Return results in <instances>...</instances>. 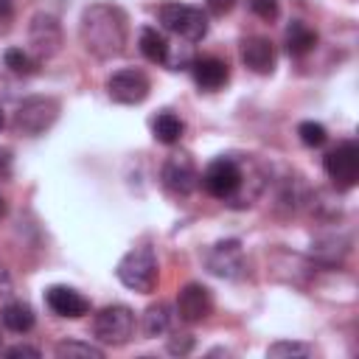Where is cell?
I'll list each match as a JSON object with an SVG mask.
<instances>
[{"mask_svg": "<svg viewBox=\"0 0 359 359\" xmlns=\"http://www.w3.org/2000/svg\"><path fill=\"white\" fill-rule=\"evenodd\" d=\"M79 39L84 50L101 62L118 59L129 39L126 11L115 3H93L81 11L79 22Z\"/></svg>", "mask_w": 359, "mask_h": 359, "instance_id": "cell-1", "label": "cell"}, {"mask_svg": "<svg viewBox=\"0 0 359 359\" xmlns=\"http://www.w3.org/2000/svg\"><path fill=\"white\" fill-rule=\"evenodd\" d=\"M56 118H59V101L53 95H31L17 107L11 126L17 135L39 137L56 123Z\"/></svg>", "mask_w": 359, "mask_h": 359, "instance_id": "cell-2", "label": "cell"}, {"mask_svg": "<svg viewBox=\"0 0 359 359\" xmlns=\"http://www.w3.org/2000/svg\"><path fill=\"white\" fill-rule=\"evenodd\" d=\"M115 275L126 289L146 294L157 283V255L151 252V247H135L118 261Z\"/></svg>", "mask_w": 359, "mask_h": 359, "instance_id": "cell-3", "label": "cell"}, {"mask_svg": "<svg viewBox=\"0 0 359 359\" xmlns=\"http://www.w3.org/2000/svg\"><path fill=\"white\" fill-rule=\"evenodd\" d=\"M157 17L165 31L182 36L185 42H199L208 34V17L202 8H194L185 3H165V6H160Z\"/></svg>", "mask_w": 359, "mask_h": 359, "instance_id": "cell-4", "label": "cell"}, {"mask_svg": "<svg viewBox=\"0 0 359 359\" xmlns=\"http://www.w3.org/2000/svg\"><path fill=\"white\" fill-rule=\"evenodd\" d=\"M132 331H135V314L129 306H121V303L104 306L93 317V334L104 345H123L129 342Z\"/></svg>", "mask_w": 359, "mask_h": 359, "instance_id": "cell-5", "label": "cell"}, {"mask_svg": "<svg viewBox=\"0 0 359 359\" xmlns=\"http://www.w3.org/2000/svg\"><path fill=\"white\" fill-rule=\"evenodd\" d=\"M241 180H244V168H241L238 160H233V157H216V160L205 168V174H202L205 191H208L210 196H216V199H224V202H230V199L238 194Z\"/></svg>", "mask_w": 359, "mask_h": 359, "instance_id": "cell-6", "label": "cell"}, {"mask_svg": "<svg viewBox=\"0 0 359 359\" xmlns=\"http://www.w3.org/2000/svg\"><path fill=\"white\" fill-rule=\"evenodd\" d=\"M323 168L328 174V180L339 188V191H348L356 185L359 180V149L353 140H342L337 143V149H331L323 160Z\"/></svg>", "mask_w": 359, "mask_h": 359, "instance_id": "cell-7", "label": "cell"}, {"mask_svg": "<svg viewBox=\"0 0 359 359\" xmlns=\"http://www.w3.org/2000/svg\"><path fill=\"white\" fill-rule=\"evenodd\" d=\"M160 180H163V188H165L171 196H188V194H194V188L199 185V171H196V163L191 160V154L174 151V154H168V160L163 163Z\"/></svg>", "mask_w": 359, "mask_h": 359, "instance_id": "cell-8", "label": "cell"}, {"mask_svg": "<svg viewBox=\"0 0 359 359\" xmlns=\"http://www.w3.org/2000/svg\"><path fill=\"white\" fill-rule=\"evenodd\" d=\"M149 90H151L149 76L137 67H123V70H118L107 79V95L115 104H126V107L140 104V101H146Z\"/></svg>", "mask_w": 359, "mask_h": 359, "instance_id": "cell-9", "label": "cell"}, {"mask_svg": "<svg viewBox=\"0 0 359 359\" xmlns=\"http://www.w3.org/2000/svg\"><path fill=\"white\" fill-rule=\"evenodd\" d=\"M28 48L36 59H50L62 48V25L53 14H34L28 25Z\"/></svg>", "mask_w": 359, "mask_h": 359, "instance_id": "cell-10", "label": "cell"}, {"mask_svg": "<svg viewBox=\"0 0 359 359\" xmlns=\"http://www.w3.org/2000/svg\"><path fill=\"white\" fill-rule=\"evenodd\" d=\"M205 264L213 275L219 278H227V280H236L247 272V264H244V250H241V241L236 238H224V241H216L208 255H205Z\"/></svg>", "mask_w": 359, "mask_h": 359, "instance_id": "cell-11", "label": "cell"}, {"mask_svg": "<svg viewBox=\"0 0 359 359\" xmlns=\"http://www.w3.org/2000/svg\"><path fill=\"white\" fill-rule=\"evenodd\" d=\"M213 311V297H210V289L202 286V283H185L177 294V314L182 323L194 325V323H202L208 320Z\"/></svg>", "mask_w": 359, "mask_h": 359, "instance_id": "cell-12", "label": "cell"}, {"mask_svg": "<svg viewBox=\"0 0 359 359\" xmlns=\"http://www.w3.org/2000/svg\"><path fill=\"white\" fill-rule=\"evenodd\" d=\"M45 303H48V309H50L53 314L70 317V320L84 317V314L90 311V300L81 297V294H79L76 289H70V286H50V289L45 292Z\"/></svg>", "mask_w": 359, "mask_h": 359, "instance_id": "cell-13", "label": "cell"}, {"mask_svg": "<svg viewBox=\"0 0 359 359\" xmlns=\"http://www.w3.org/2000/svg\"><path fill=\"white\" fill-rule=\"evenodd\" d=\"M241 62L258 73V76H266L275 70V48L266 36H247L241 42Z\"/></svg>", "mask_w": 359, "mask_h": 359, "instance_id": "cell-14", "label": "cell"}, {"mask_svg": "<svg viewBox=\"0 0 359 359\" xmlns=\"http://www.w3.org/2000/svg\"><path fill=\"white\" fill-rule=\"evenodd\" d=\"M194 79L202 90H219L224 87V81L230 79V70H227V62L216 59V56H202L194 62Z\"/></svg>", "mask_w": 359, "mask_h": 359, "instance_id": "cell-15", "label": "cell"}, {"mask_svg": "<svg viewBox=\"0 0 359 359\" xmlns=\"http://www.w3.org/2000/svg\"><path fill=\"white\" fill-rule=\"evenodd\" d=\"M314 45H317V31L311 25H306L300 20L289 22V28H286V50L292 56H306L309 50H314Z\"/></svg>", "mask_w": 359, "mask_h": 359, "instance_id": "cell-16", "label": "cell"}, {"mask_svg": "<svg viewBox=\"0 0 359 359\" xmlns=\"http://www.w3.org/2000/svg\"><path fill=\"white\" fill-rule=\"evenodd\" d=\"M0 320H3V325H6L8 331H14V334H25V331L34 328V309H31L28 303H22V300L6 303L3 311H0Z\"/></svg>", "mask_w": 359, "mask_h": 359, "instance_id": "cell-17", "label": "cell"}, {"mask_svg": "<svg viewBox=\"0 0 359 359\" xmlns=\"http://www.w3.org/2000/svg\"><path fill=\"white\" fill-rule=\"evenodd\" d=\"M137 45H140V53H143L149 62H165V59H168V42H165V36H163L157 28H151V25H146V28L140 31Z\"/></svg>", "mask_w": 359, "mask_h": 359, "instance_id": "cell-18", "label": "cell"}, {"mask_svg": "<svg viewBox=\"0 0 359 359\" xmlns=\"http://www.w3.org/2000/svg\"><path fill=\"white\" fill-rule=\"evenodd\" d=\"M151 132H154V137H157L160 143L174 146V143L182 137L185 126H182V121H180L174 112H160V115L151 121Z\"/></svg>", "mask_w": 359, "mask_h": 359, "instance_id": "cell-19", "label": "cell"}, {"mask_svg": "<svg viewBox=\"0 0 359 359\" xmlns=\"http://www.w3.org/2000/svg\"><path fill=\"white\" fill-rule=\"evenodd\" d=\"M171 309L165 303H157V306H149L146 314H143V334L146 337H163L168 328H171Z\"/></svg>", "mask_w": 359, "mask_h": 359, "instance_id": "cell-20", "label": "cell"}, {"mask_svg": "<svg viewBox=\"0 0 359 359\" xmlns=\"http://www.w3.org/2000/svg\"><path fill=\"white\" fill-rule=\"evenodd\" d=\"M56 356L59 359H104V351L93 342H81V339H65L56 345Z\"/></svg>", "mask_w": 359, "mask_h": 359, "instance_id": "cell-21", "label": "cell"}, {"mask_svg": "<svg viewBox=\"0 0 359 359\" xmlns=\"http://www.w3.org/2000/svg\"><path fill=\"white\" fill-rule=\"evenodd\" d=\"M6 67L14 76H31V73H36V59L22 48H8L6 50Z\"/></svg>", "mask_w": 359, "mask_h": 359, "instance_id": "cell-22", "label": "cell"}, {"mask_svg": "<svg viewBox=\"0 0 359 359\" xmlns=\"http://www.w3.org/2000/svg\"><path fill=\"white\" fill-rule=\"evenodd\" d=\"M297 137H300L303 146L317 149V146H323V143L328 140V132H325V126L317 123V121H303V123L297 126Z\"/></svg>", "mask_w": 359, "mask_h": 359, "instance_id": "cell-23", "label": "cell"}, {"mask_svg": "<svg viewBox=\"0 0 359 359\" xmlns=\"http://www.w3.org/2000/svg\"><path fill=\"white\" fill-rule=\"evenodd\" d=\"M309 353H311V345H306V342H289V339L272 342L266 348V356H278V359H283V356H309Z\"/></svg>", "mask_w": 359, "mask_h": 359, "instance_id": "cell-24", "label": "cell"}, {"mask_svg": "<svg viewBox=\"0 0 359 359\" xmlns=\"http://www.w3.org/2000/svg\"><path fill=\"white\" fill-rule=\"evenodd\" d=\"M247 6H250V11L255 17H261L266 22H272L278 17V11H280V3L278 0H247Z\"/></svg>", "mask_w": 359, "mask_h": 359, "instance_id": "cell-25", "label": "cell"}, {"mask_svg": "<svg viewBox=\"0 0 359 359\" xmlns=\"http://www.w3.org/2000/svg\"><path fill=\"white\" fill-rule=\"evenodd\" d=\"M191 348H194V337H188V334H177L168 339V353H174V356H182Z\"/></svg>", "mask_w": 359, "mask_h": 359, "instance_id": "cell-26", "label": "cell"}, {"mask_svg": "<svg viewBox=\"0 0 359 359\" xmlns=\"http://www.w3.org/2000/svg\"><path fill=\"white\" fill-rule=\"evenodd\" d=\"M11 20H14V0H0V34L8 31Z\"/></svg>", "mask_w": 359, "mask_h": 359, "instance_id": "cell-27", "label": "cell"}, {"mask_svg": "<svg viewBox=\"0 0 359 359\" xmlns=\"http://www.w3.org/2000/svg\"><path fill=\"white\" fill-rule=\"evenodd\" d=\"M6 356H11V359H17V356H31V359H36V356H39V348H34V345H14V348L6 351Z\"/></svg>", "mask_w": 359, "mask_h": 359, "instance_id": "cell-28", "label": "cell"}, {"mask_svg": "<svg viewBox=\"0 0 359 359\" xmlns=\"http://www.w3.org/2000/svg\"><path fill=\"white\" fill-rule=\"evenodd\" d=\"M11 174V149L0 146V180H6Z\"/></svg>", "mask_w": 359, "mask_h": 359, "instance_id": "cell-29", "label": "cell"}, {"mask_svg": "<svg viewBox=\"0 0 359 359\" xmlns=\"http://www.w3.org/2000/svg\"><path fill=\"white\" fill-rule=\"evenodd\" d=\"M208 3V8L213 11V14H227L233 6H236V0H205Z\"/></svg>", "mask_w": 359, "mask_h": 359, "instance_id": "cell-30", "label": "cell"}, {"mask_svg": "<svg viewBox=\"0 0 359 359\" xmlns=\"http://www.w3.org/2000/svg\"><path fill=\"white\" fill-rule=\"evenodd\" d=\"M11 289H14L11 275H8V269H6V266H0V294H11Z\"/></svg>", "mask_w": 359, "mask_h": 359, "instance_id": "cell-31", "label": "cell"}, {"mask_svg": "<svg viewBox=\"0 0 359 359\" xmlns=\"http://www.w3.org/2000/svg\"><path fill=\"white\" fill-rule=\"evenodd\" d=\"M3 216H6V199L0 196V219H3Z\"/></svg>", "mask_w": 359, "mask_h": 359, "instance_id": "cell-32", "label": "cell"}, {"mask_svg": "<svg viewBox=\"0 0 359 359\" xmlns=\"http://www.w3.org/2000/svg\"><path fill=\"white\" fill-rule=\"evenodd\" d=\"M6 126V115H3V109H0V129Z\"/></svg>", "mask_w": 359, "mask_h": 359, "instance_id": "cell-33", "label": "cell"}]
</instances>
